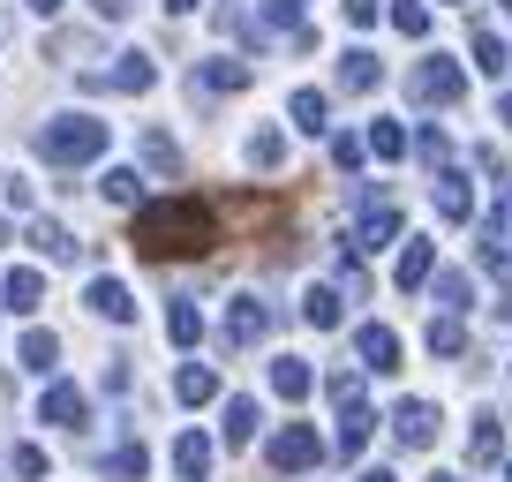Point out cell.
Returning a JSON list of instances; mask_svg holds the SVG:
<instances>
[{
  "label": "cell",
  "mask_w": 512,
  "mask_h": 482,
  "mask_svg": "<svg viewBox=\"0 0 512 482\" xmlns=\"http://www.w3.org/2000/svg\"><path fill=\"white\" fill-rule=\"evenodd\" d=\"M16 362H23L31 377H53V362H61V339H53V332H23Z\"/></svg>",
  "instance_id": "44dd1931"
},
{
  "label": "cell",
  "mask_w": 512,
  "mask_h": 482,
  "mask_svg": "<svg viewBox=\"0 0 512 482\" xmlns=\"http://www.w3.org/2000/svg\"><path fill=\"white\" fill-rule=\"evenodd\" d=\"M98 196H106V204H136V196H144V174H136V166H113V174L98 181Z\"/></svg>",
  "instance_id": "836d02e7"
},
{
  "label": "cell",
  "mask_w": 512,
  "mask_h": 482,
  "mask_svg": "<svg viewBox=\"0 0 512 482\" xmlns=\"http://www.w3.org/2000/svg\"><path fill=\"white\" fill-rule=\"evenodd\" d=\"M23 8H31V16H61V0H23Z\"/></svg>",
  "instance_id": "7dc6e473"
},
{
  "label": "cell",
  "mask_w": 512,
  "mask_h": 482,
  "mask_svg": "<svg viewBox=\"0 0 512 482\" xmlns=\"http://www.w3.org/2000/svg\"><path fill=\"white\" fill-rule=\"evenodd\" d=\"M362 159H369V136H332V166L339 174H354Z\"/></svg>",
  "instance_id": "74e56055"
},
{
  "label": "cell",
  "mask_w": 512,
  "mask_h": 482,
  "mask_svg": "<svg viewBox=\"0 0 512 482\" xmlns=\"http://www.w3.org/2000/svg\"><path fill=\"white\" fill-rule=\"evenodd\" d=\"M98 151H106V121H91V113H61V121L38 129V159L46 166H91Z\"/></svg>",
  "instance_id": "7a4b0ae2"
},
{
  "label": "cell",
  "mask_w": 512,
  "mask_h": 482,
  "mask_svg": "<svg viewBox=\"0 0 512 482\" xmlns=\"http://www.w3.org/2000/svg\"><path fill=\"white\" fill-rule=\"evenodd\" d=\"M430 482H467V475H430Z\"/></svg>",
  "instance_id": "816d5d0a"
},
{
  "label": "cell",
  "mask_w": 512,
  "mask_h": 482,
  "mask_svg": "<svg viewBox=\"0 0 512 482\" xmlns=\"http://www.w3.org/2000/svg\"><path fill=\"white\" fill-rule=\"evenodd\" d=\"M31 241H38V257H53V264L76 257V234H68L61 219H31Z\"/></svg>",
  "instance_id": "d4e9b609"
},
{
  "label": "cell",
  "mask_w": 512,
  "mask_h": 482,
  "mask_svg": "<svg viewBox=\"0 0 512 482\" xmlns=\"http://www.w3.org/2000/svg\"><path fill=\"white\" fill-rule=\"evenodd\" d=\"M497 121H505V129H512V98H505V106H497Z\"/></svg>",
  "instance_id": "f907efd6"
},
{
  "label": "cell",
  "mask_w": 512,
  "mask_h": 482,
  "mask_svg": "<svg viewBox=\"0 0 512 482\" xmlns=\"http://www.w3.org/2000/svg\"><path fill=\"white\" fill-rule=\"evenodd\" d=\"M287 113H294V129H302V136H324V113H332V106H324V91H294Z\"/></svg>",
  "instance_id": "4316f807"
},
{
  "label": "cell",
  "mask_w": 512,
  "mask_h": 482,
  "mask_svg": "<svg viewBox=\"0 0 512 482\" xmlns=\"http://www.w3.org/2000/svg\"><path fill=\"white\" fill-rule=\"evenodd\" d=\"M437 219H452V226L475 219V189H467V174H452V166H437Z\"/></svg>",
  "instance_id": "7c38bea8"
},
{
  "label": "cell",
  "mask_w": 512,
  "mask_h": 482,
  "mask_svg": "<svg viewBox=\"0 0 512 482\" xmlns=\"http://www.w3.org/2000/svg\"><path fill=\"white\" fill-rule=\"evenodd\" d=\"M347 23H354V31H369V23H377V0H347Z\"/></svg>",
  "instance_id": "f6af8a7d"
},
{
  "label": "cell",
  "mask_w": 512,
  "mask_h": 482,
  "mask_svg": "<svg viewBox=\"0 0 512 482\" xmlns=\"http://www.w3.org/2000/svg\"><path fill=\"white\" fill-rule=\"evenodd\" d=\"M339 460H362V445H369V407H339Z\"/></svg>",
  "instance_id": "cb8c5ba5"
},
{
  "label": "cell",
  "mask_w": 512,
  "mask_h": 482,
  "mask_svg": "<svg viewBox=\"0 0 512 482\" xmlns=\"http://www.w3.org/2000/svg\"><path fill=\"white\" fill-rule=\"evenodd\" d=\"M407 98H415V106H452V98H467V68L445 61V53H430V61L407 68Z\"/></svg>",
  "instance_id": "3957f363"
},
{
  "label": "cell",
  "mask_w": 512,
  "mask_h": 482,
  "mask_svg": "<svg viewBox=\"0 0 512 482\" xmlns=\"http://www.w3.org/2000/svg\"><path fill=\"white\" fill-rule=\"evenodd\" d=\"M76 83H83V91H128V98H136V91L159 83V61H151V53H121L113 68H83Z\"/></svg>",
  "instance_id": "277c9868"
},
{
  "label": "cell",
  "mask_w": 512,
  "mask_h": 482,
  "mask_svg": "<svg viewBox=\"0 0 512 482\" xmlns=\"http://www.w3.org/2000/svg\"><path fill=\"white\" fill-rule=\"evenodd\" d=\"M226 219H241V226H264V219H272V204H256V196H241V204H226Z\"/></svg>",
  "instance_id": "7bdbcfd3"
},
{
  "label": "cell",
  "mask_w": 512,
  "mask_h": 482,
  "mask_svg": "<svg viewBox=\"0 0 512 482\" xmlns=\"http://www.w3.org/2000/svg\"><path fill=\"white\" fill-rule=\"evenodd\" d=\"M144 166H151V174H181V151H174V136H166V129L144 136Z\"/></svg>",
  "instance_id": "e575fe53"
},
{
  "label": "cell",
  "mask_w": 512,
  "mask_h": 482,
  "mask_svg": "<svg viewBox=\"0 0 512 482\" xmlns=\"http://www.w3.org/2000/svg\"><path fill=\"white\" fill-rule=\"evenodd\" d=\"M264 332H272V309L256 302V294H234V302H226V324H219V339L241 354V347H256Z\"/></svg>",
  "instance_id": "52a82bcc"
},
{
  "label": "cell",
  "mask_w": 512,
  "mask_h": 482,
  "mask_svg": "<svg viewBox=\"0 0 512 482\" xmlns=\"http://www.w3.org/2000/svg\"><path fill=\"white\" fill-rule=\"evenodd\" d=\"M128 241H136V257H151V264L204 257L211 241H219V211L196 204V196H166V204H144V211H136Z\"/></svg>",
  "instance_id": "6da1fadb"
},
{
  "label": "cell",
  "mask_w": 512,
  "mask_h": 482,
  "mask_svg": "<svg viewBox=\"0 0 512 482\" xmlns=\"http://www.w3.org/2000/svg\"><path fill=\"white\" fill-rule=\"evenodd\" d=\"M91 309L106 324H128V317H136V294H128L121 279H91Z\"/></svg>",
  "instance_id": "d6986e66"
},
{
  "label": "cell",
  "mask_w": 512,
  "mask_h": 482,
  "mask_svg": "<svg viewBox=\"0 0 512 482\" xmlns=\"http://www.w3.org/2000/svg\"><path fill=\"white\" fill-rule=\"evenodd\" d=\"M8 467H16L23 482H46V452H38V445H16V452H8Z\"/></svg>",
  "instance_id": "b9f144b4"
},
{
  "label": "cell",
  "mask_w": 512,
  "mask_h": 482,
  "mask_svg": "<svg viewBox=\"0 0 512 482\" xmlns=\"http://www.w3.org/2000/svg\"><path fill=\"white\" fill-rule=\"evenodd\" d=\"M475 68H482V76H505V68H512L505 38H497V31H482V23H475Z\"/></svg>",
  "instance_id": "4dcf8cb0"
},
{
  "label": "cell",
  "mask_w": 512,
  "mask_h": 482,
  "mask_svg": "<svg viewBox=\"0 0 512 482\" xmlns=\"http://www.w3.org/2000/svg\"><path fill=\"white\" fill-rule=\"evenodd\" d=\"M482 264H490V272H512V189L497 196V219L482 226V249H475Z\"/></svg>",
  "instance_id": "8fae6325"
},
{
  "label": "cell",
  "mask_w": 512,
  "mask_h": 482,
  "mask_svg": "<svg viewBox=\"0 0 512 482\" xmlns=\"http://www.w3.org/2000/svg\"><path fill=\"white\" fill-rule=\"evenodd\" d=\"M264 31H302V0H264Z\"/></svg>",
  "instance_id": "f35d334b"
},
{
  "label": "cell",
  "mask_w": 512,
  "mask_h": 482,
  "mask_svg": "<svg viewBox=\"0 0 512 482\" xmlns=\"http://www.w3.org/2000/svg\"><path fill=\"white\" fill-rule=\"evenodd\" d=\"M83 415H91V400H83L76 385H61V377H53L46 400H38V422H53V430H83Z\"/></svg>",
  "instance_id": "30bf717a"
},
{
  "label": "cell",
  "mask_w": 512,
  "mask_h": 482,
  "mask_svg": "<svg viewBox=\"0 0 512 482\" xmlns=\"http://www.w3.org/2000/svg\"><path fill=\"white\" fill-rule=\"evenodd\" d=\"M256 422H264V415H256V400H226V422H219V430H226V445H249Z\"/></svg>",
  "instance_id": "f546056e"
},
{
  "label": "cell",
  "mask_w": 512,
  "mask_h": 482,
  "mask_svg": "<svg viewBox=\"0 0 512 482\" xmlns=\"http://www.w3.org/2000/svg\"><path fill=\"white\" fill-rule=\"evenodd\" d=\"M505 482H512V460H505Z\"/></svg>",
  "instance_id": "db71d44e"
},
{
  "label": "cell",
  "mask_w": 512,
  "mask_h": 482,
  "mask_svg": "<svg viewBox=\"0 0 512 482\" xmlns=\"http://www.w3.org/2000/svg\"><path fill=\"white\" fill-rule=\"evenodd\" d=\"M362 204H369V211H362V226L347 234V249H354V257H377V249H392V241H400V211L384 204L377 189H369Z\"/></svg>",
  "instance_id": "8992f818"
},
{
  "label": "cell",
  "mask_w": 512,
  "mask_h": 482,
  "mask_svg": "<svg viewBox=\"0 0 512 482\" xmlns=\"http://www.w3.org/2000/svg\"><path fill=\"white\" fill-rule=\"evenodd\" d=\"M430 287H437V302H445L452 317H460V309L475 302V279H467V272H430Z\"/></svg>",
  "instance_id": "83f0119b"
},
{
  "label": "cell",
  "mask_w": 512,
  "mask_h": 482,
  "mask_svg": "<svg viewBox=\"0 0 512 482\" xmlns=\"http://www.w3.org/2000/svg\"><path fill=\"white\" fill-rule=\"evenodd\" d=\"M392 31L400 38H430V8H422V0H392Z\"/></svg>",
  "instance_id": "d590c367"
},
{
  "label": "cell",
  "mask_w": 512,
  "mask_h": 482,
  "mask_svg": "<svg viewBox=\"0 0 512 482\" xmlns=\"http://www.w3.org/2000/svg\"><path fill=\"white\" fill-rule=\"evenodd\" d=\"M144 467H151L144 437H121V445L106 452V475H113V482H144Z\"/></svg>",
  "instance_id": "ffe728a7"
},
{
  "label": "cell",
  "mask_w": 512,
  "mask_h": 482,
  "mask_svg": "<svg viewBox=\"0 0 512 482\" xmlns=\"http://www.w3.org/2000/svg\"><path fill=\"white\" fill-rule=\"evenodd\" d=\"M264 460H272L279 475H302V467H317V460H324V437L309 430V422H287V430L264 445Z\"/></svg>",
  "instance_id": "5b68a950"
},
{
  "label": "cell",
  "mask_w": 512,
  "mask_h": 482,
  "mask_svg": "<svg viewBox=\"0 0 512 482\" xmlns=\"http://www.w3.org/2000/svg\"><path fill=\"white\" fill-rule=\"evenodd\" d=\"M189 8H196V0H166V16H189Z\"/></svg>",
  "instance_id": "681fc988"
},
{
  "label": "cell",
  "mask_w": 512,
  "mask_h": 482,
  "mask_svg": "<svg viewBox=\"0 0 512 482\" xmlns=\"http://www.w3.org/2000/svg\"><path fill=\"white\" fill-rule=\"evenodd\" d=\"M369 159H384V166L407 159V129L400 121H377V129H369Z\"/></svg>",
  "instance_id": "d6a6232c"
},
{
  "label": "cell",
  "mask_w": 512,
  "mask_h": 482,
  "mask_svg": "<svg viewBox=\"0 0 512 482\" xmlns=\"http://www.w3.org/2000/svg\"><path fill=\"white\" fill-rule=\"evenodd\" d=\"M0 302L16 309V317H31V309L46 302V272H31V264H16V272L0 279Z\"/></svg>",
  "instance_id": "5bb4252c"
},
{
  "label": "cell",
  "mask_w": 512,
  "mask_h": 482,
  "mask_svg": "<svg viewBox=\"0 0 512 482\" xmlns=\"http://www.w3.org/2000/svg\"><path fill=\"white\" fill-rule=\"evenodd\" d=\"M279 159H287V136H279V129H256L249 136V166H279Z\"/></svg>",
  "instance_id": "8d00e7d4"
},
{
  "label": "cell",
  "mask_w": 512,
  "mask_h": 482,
  "mask_svg": "<svg viewBox=\"0 0 512 482\" xmlns=\"http://www.w3.org/2000/svg\"><path fill=\"white\" fill-rule=\"evenodd\" d=\"M362 482H400V475H392V467H369V475Z\"/></svg>",
  "instance_id": "c3c4849f"
},
{
  "label": "cell",
  "mask_w": 512,
  "mask_h": 482,
  "mask_svg": "<svg viewBox=\"0 0 512 482\" xmlns=\"http://www.w3.org/2000/svg\"><path fill=\"white\" fill-rule=\"evenodd\" d=\"M377 83H384V68H377V53H369V46H354L347 61H339V91L362 98V91H377Z\"/></svg>",
  "instance_id": "e0dca14e"
},
{
  "label": "cell",
  "mask_w": 512,
  "mask_h": 482,
  "mask_svg": "<svg viewBox=\"0 0 512 482\" xmlns=\"http://www.w3.org/2000/svg\"><path fill=\"white\" fill-rule=\"evenodd\" d=\"M467 460H475V467H497V460H505V430H497V415H475V437H467Z\"/></svg>",
  "instance_id": "603a6c76"
},
{
  "label": "cell",
  "mask_w": 512,
  "mask_h": 482,
  "mask_svg": "<svg viewBox=\"0 0 512 482\" xmlns=\"http://www.w3.org/2000/svg\"><path fill=\"white\" fill-rule=\"evenodd\" d=\"M497 8H505V16H512V0H497Z\"/></svg>",
  "instance_id": "f5cc1de1"
},
{
  "label": "cell",
  "mask_w": 512,
  "mask_h": 482,
  "mask_svg": "<svg viewBox=\"0 0 512 482\" xmlns=\"http://www.w3.org/2000/svg\"><path fill=\"white\" fill-rule=\"evenodd\" d=\"M174 400H181V407H204V400H219V370H204V362H189V370L174 377Z\"/></svg>",
  "instance_id": "7402d4cb"
},
{
  "label": "cell",
  "mask_w": 512,
  "mask_h": 482,
  "mask_svg": "<svg viewBox=\"0 0 512 482\" xmlns=\"http://www.w3.org/2000/svg\"><path fill=\"white\" fill-rule=\"evenodd\" d=\"M302 317L317 324V332H332V324L347 317V302H339V287H309V294H302Z\"/></svg>",
  "instance_id": "484cf974"
},
{
  "label": "cell",
  "mask_w": 512,
  "mask_h": 482,
  "mask_svg": "<svg viewBox=\"0 0 512 482\" xmlns=\"http://www.w3.org/2000/svg\"><path fill=\"white\" fill-rule=\"evenodd\" d=\"M430 354H445V362H452V354H467V324L452 317V309H445V317L430 324Z\"/></svg>",
  "instance_id": "1f68e13d"
},
{
  "label": "cell",
  "mask_w": 512,
  "mask_h": 482,
  "mask_svg": "<svg viewBox=\"0 0 512 482\" xmlns=\"http://www.w3.org/2000/svg\"><path fill=\"white\" fill-rule=\"evenodd\" d=\"M452 8H467V0H452Z\"/></svg>",
  "instance_id": "11a10c76"
},
{
  "label": "cell",
  "mask_w": 512,
  "mask_h": 482,
  "mask_svg": "<svg viewBox=\"0 0 512 482\" xmlns=\"http://www.w3.org/2000/svg\"><path fill=\"white\" fill-rule=\"evenodd\" d=\"M430 272H437V241H422V234H407V249H400V294H415V287H430Z\"/></svg>",
  "instance_id": "4fadbf2b"
},
{
  "label": "cell",
  "mask_w": 512,
  "mask_h": 482,
  "mask_svg": "<svg viewBox=\"0 0 512 482\" xmlns=\"http://www.w3.org/2000/svg\"><path fill=\"white\" fill-rule=\"evenodd\" d=\"M174 475H181V482H204V475H211V437H204V430H181V437H174Z\"/></svg>",
  "instance_id": "9a60e30c"
},
{
  "label": "cell",
  "mask_w": 512,
  "mask_h": 482,
  "mask_svg": "<svg viewBox=\"0 0 512 482\" xmlns=\"http://www.w3.org/2000/svg\"><path fill=\"white\" fill-rule=\"evenodd\" d=\"M196 91H249V61H196Z\"/></svg>",
  "instance_id": "ac0fdd59"
},
{
  "label": "cell",
  "mask_w": 512,
  "mask_h": 482,
  "mask_svg": "<svg viewBox=\"0 0 512 482\" xmlns=\"http://www.w3.org/2000/svg\"><path fill=\"white\" fill-rule=\"evenodd\" d=\"M91 16H98V23H121V16H128V0H91Z\"/></svg>",
  "instance_id": "bcb514c9"
},
{
  "label": "cell",
  "mask_w": 512,
  "mask_h": 482,
  "mask_svg": "<svg viewBox=\"0 0 512 482\" xmlns=\"http://www.w3.org/2000/svg\"><path fill=\"white\" fill-rule=\"evenodd\" d=\"M392 437H400L407 452H430L437 445V407L430 400H400L392 407Z\"/></svg>",
  "instance_id": "ba28073f"
},
{
  "label": "cell",
  "mask_w": 512,
  "mask_h": 482,
  "mask_svg": "<svg viewBox=\"0 0 512 482\" xmlns=\"http://www.w3.org/2000/svg\"><path fill=\"white\" fill-rule=\"evenodd\" d=\"M339 287H347V294H369V279H362V264H354V257H339Z\"/></svg>",
  "instance_id": "ee69618b"
},
{
  "label": "cell",
  "mask_w": 512,
  "mask_h": 482,
  "mask_svg": "<svg viewBox=\"0 0 512 482\" xmlns=\"http://www.w3.org/2000/svg\"><path fill=\"white\" fill-rule=\"evenodd\" d=\"M354 354H362V370L392 377L400 370V332H392V324H362V332H354Z\"/></svg>",
  "instance_id": "9c48e42d"
},
{
  "label": "cell",
  "mask_w": 512,
  "mask_h": 482,
  "mask_svg": "<svg viewBox=\"0 0 512 482\" xmlns=\"http://www.w3.org/2000/svg\"><path fill=\"white\" fill-rule=\"evenodd\" d=\"M324 392H332V407H362V377H354V370H332Z\"/></svg>",
  "instance_id": "ab89813d"
},
{
  "label": "cell",
  "mask_w": 512,
  "mask_h": 482,
  "mask_svg": "<svg viewBox=\"0 0 512 482\" xmlns=\"http://www.w3.org/2000/svg\"><path fill=\"white\" fill-rule=\"evenodd\" d=\"M166 339H174V347H196V339H204V317H196V302H174V309H166Z\"/></svg>",
  "instance_id": "f1b7e54d"
},
{
  "label": "cell",
  "mask_w": 512,
  "mask_h": 482,
  "mask_svg": "<svg viewBox=\"0 0 512 482\" xmlns=\"http://www.w3.org/2000/svg\"><path fill=\"white\" fill-rule=\"evenodd\" d=\"M272 392L279 400H309V392H317V370H309L302 354H279L272 362Z\"/></svg>",
  "instance_id": "2e32d148"
},
{
  "label": "cell",
  "mask_w": 512,
  "mask_h": 482,
  "mask_svg": "<svg viewBox=\"0 0 512 482\" xmlns=\"http://www.w3.org/2000/svg\"><path fill=\"white\" fill-rule=\"evenodd\" d=\"M415 159H422V166H445V159H452L445 129H415Z\"/></svg>",
  "instance_id": "60d3db41"
}]
</instances>
